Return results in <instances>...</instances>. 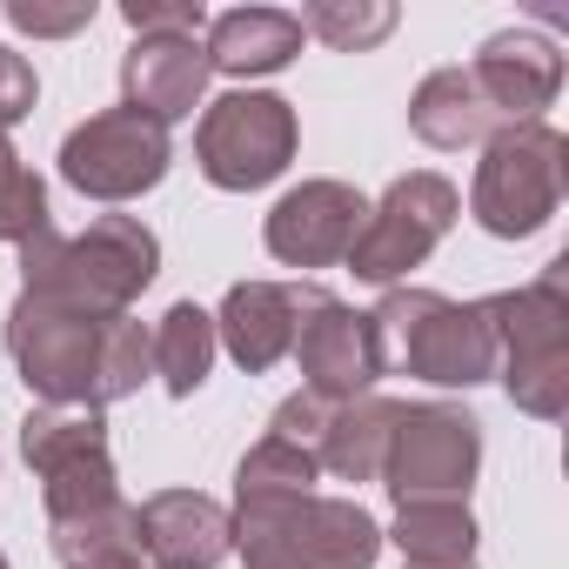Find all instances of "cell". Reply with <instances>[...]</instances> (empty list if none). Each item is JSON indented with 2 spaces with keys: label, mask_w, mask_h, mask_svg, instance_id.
Returning a JSON list of instances; mask_svg holds the SVG:
<instances>
[{
  "label": "cell",
  "mask_w": 569,
  "mask_h": 569,
  "mask_svg": "<svg viewBox=\"0 0 569 569\" xmlns=\"http://www.w3.org/2000/svg\"><path fill=\"white\" fill-rule=\"evenodd\" d=\"M316 296H322L316 281H234L221 296V316H214V342L234 356L241 376H268L296 349V329H302Z\"/></svg>",
  "instance_id": "cell-15"
},
{
  "label": "cell",
  "mask_w": 569,
  "mask_h": 569,
  "mask_svg": "<svg viewBox=\"0 0 569 569\" xmlns=\"http://www.w3.org/2000/svg\"><path fill=\"white\" fill-rule=\"evenodd\" d=\"M48 549H54L61 569L108 562V556H141V516H134V502H108V509L48 522Z\"/></svg>",
  "instance_id": "cell-24"
},
{
  "label": "cell",
  "mask_w": 569,
  "mask_h": 569,
  "mask_svg": "<svg viewBox=\"0 0 569 569\" xmlns=\"http://www.w3.org/2000/svg\"><path fill=\"white\" fill-rule=\"evenodd\" d=\"M296 21H302V34H316L336 54H369L396 34L402 14H396V0H309Z\"/></svg>",
  "instance_id": "cell-25"
},
{
  "label": "cell",
  "mask_w": 569,
  "mask_h": 569,
  "mask_svg": "<svg viewBox=\"0 0 569 569\" xmlns=\"http://www.w3.org/2000/svg\"><path fill=\"white\" fill-rule=\"evenodd\" d=\"M562 194H569V134L562 128L529 121V128H502L482 141L476 188H469V214L482 234L529 241L556 221Z\"/></svg>",
  "instance_id": "cell-5"
},
{
  "label": "cell",
  "mask_w": 569,
  "mask_h": 569,
  "mask_svg": "<svg viewBox=\"0 0 569 569\" xmlns=\"http://www.w3.org/2000/svg\"><path fill=\"white\" fill-rule=\"evenodd\" d=\"M8 356L48 409H94V356H101V322L94 316L61 309L48 296H14Z\"/></svg>",
  "instance_id": "cell-11"
},
{
  "label": "cell",
  "mask_w": 569,
  "mask_h": 569,
  "mask_svg": "<svg viewBox=\"0 0 569 569\" xmlns=\"http://www.w3.org/2000/svg\"><path fill=\"white\" fill-rule=\"evenodd\" d=\"M148 349H154V376H161V389H168L174 402H188V396L208 382L214 356H221V342H214V316H208L201 302H174V309L148 329Z\"/></svg>",
  "instance_id": "cell-21"
},
{
  "label": "cell",
  "mask_w": 569,
  "mask_h": 569,
  "mask_svg": "<svg viewBox=\"0 0 569 569\" xmlns=\"http://www.w3.org/2000/svg\"><path fill=\"white\" fill-rule=\"evenodd\" d=\"M154 569H161V562H154Z\"/></svg>",
  "instance_id": "cell-35"
},
{
  "label": "cell",
  "mask_w": 569,
  "mask_h": 569,
  "mask_svg": "<svg viewBox=\"0 0 569 569\" xmlns=\"http://www.w3.org/2000/svg\"><path fill=\"white\" fill-rule=\"evenodd\" d=\"M482 469V422L456 402H402L382 456V489L402 502H469Z\"/></svg>",
  "instance_id": "cell-8"
},
{
  "label": "cell",
  "mask_w": 569,
  "mask_h": 569,
  "mask_svg": "<svg viewBox=\"0 0 569 569\" xmlns=\"http://www.w3.org/2000/svg\"><path fill=\"white\" fill-rule=\"evenodd\" d=\"M48 228V181L34 174V168H21V154H14V141L0 134V241H28V234H41Z\"/></svg>",
  "instance_id": "cell-27"
},
{
  "label": "cell",
  "mask_w": 569,
  "mask_h": 569,
  "mask_svg": "<svg viewBox=\"0 0 569 569\" xmlns=\"http://www.w3.org/2000/svg\"><path fill=\"white\" fill-rule=\"evenodd\" d=\"M168 161H174L168 128L141 121L134 108H101L81 128H68V141H61V181L88 201H108V208L161 188Z\"/></svg>",
  "instance_id": "cell-10"
},
{
  "label": "cell",
  "mask_w": 569,
  "mask_h": 569,
  "mask_svg": "<svg viewBox=\"0 0 569 569\" xmlns=\"http://www.w3.org/2000/svg\"><path fill=\"white\" fill-rule=\"evenodd\" d=\"M362 221H369L362 188H349V181H302V188H289L268 208L261 241H268V254L281 268H336V261H349Z\"/></svg>",
  "instance_id": "cell-12"
},
{
  "label": "cell",
  "mask_w": 569,
  "mask_h": 569,
  "mask_svg": "<svg viewBox=\"0 0 569 569\" xmlns=\"http://www.w3.org/2000/svg\"><path fill=\"white\" fill-rule=\"evenodd\" d=\"M134 516H141V556H154L161 569H214L221 556H234V516L201 489H161Z\"/></svg>",
  "instance_id": "cell-17"
},
{
  "label": "cell",
  "mask_w": 569,
  "mask_h": 569,
  "mask_svg": "<svg viewBox=\"0 0 569 569\" xmlns=\"http://www.w3.org/2000/svg\"><path fill=\"white\" fill-rule=\"evenodd\" d=\"M369 329L382 376H416L436 389H476L496 376V336L482 302H449L436 289H382Z\"/></svg>",
  "instance_id": "cell-3"
},
{
  "label": "cell",
  "mask_w": 569,
  "mask_h": 569,
  "mask_svg": "<svg viewBox=\"0 0 569 569\" xmlns=\"http://www.w3.org/2000/svg\"><path fill=\"white\" fill-rule=\"evenodd\" d=\"M302 21L289 8H228L208 21V68L228 81H254V74H281L302 54Z\"/></svg>",
  "instance_id": "cell-18"
},
{
  "label": "cell",
  "mask_w": 569,
  "mask_h": 569,
  "mask_svg": "<svg viewBox=\"0 0 569 569\" xmlns=\"http://www.w3.org/2000/svg\"><path fill=\"white\" fill-rule=\"evenodd\" d=\"M81 569H148L141 556H108V562H81Z\"/></svg>",
  "instance_id": "cell-32"
},
{
  "label": "cell",
  "mask_w": 569,
  "mask_h": 569,
  "mask_svg": "<svg viewBox=\"0 0 569 569\" xmlns=\"http://www.w3.org/2000/svg\"><path fill=\"white\" fill-rule=\"evenodd\" d=\"M476 516L469 502H402L382 542L402 549V562H476Z\"/></svg>",
  "instance_id": "cell-22"
},
{
  "label": "cell",
  "mask_w": 569,
  "mask_h": 569,
  "mask_svg": "<svg viewBox=\"0 0 569 569\" xmlns=\"http://www.w3.org/2000/svg\"><path fill=\"white\" fill-rule=\"evenodd\" d=\"M469 81H476V94L489 101L496 128H529V121H542V108L562 94V54H556V41L536 34V28H502V34H489V41L476 48Z\"/></svg>",
  "instance_id": "cell-14"
},
{
  "label": "cell",
  "mask_w": 569,
  "mask_h": 569,
  "mask_svg": "<svg viewBox=\"0 0 569 569\" xmlns=\"http://www.w3.org/2000/svg\"><path fill=\"white\" fill-rule=\"evenodd\" d=\"M121 21L141 34H201L208 28V8L201 0H121Z\"/></svg>",
  "instance_id": "cell-29"
},
{
  "label": "cell",
  "mask_w": 569,
  "mask_h": 569,
  "mask_svg": "<svg viewBox=\"0 0 569 569\" xmlns=\"http://www.w3.org/2000/svg\"><path fill=\"white\" fill-rule=\"evenodd\" d=\"M409 128H416V141H429L442 154H462V148H482L489 134H502L496 114H489V101L476 94L469 68L422 74V88L409 94Z\"/></svg>",
  "instance_id": "cell-19"
},
{
  "label": "cell",
  "mask_w": 569,
  "mask_h": 569,
  "mask_svg": "<svg viewBox=\"0 0 569 569\" xmlns=\"http://www.w3.org/2000/svg\"><path fill=\"white\" fill-rule=\"evenodd\" d=\"M296 369H302V389L322 396V402H356L382 382V356H376V329L369 316H356L349 302H336L329 289L309 302L302 329H296Z\"/></svg>",
  "instance_id": "cell-13"
},
{
  "label": "cell",
  "mask_w": 569,
  "mask_h": 569,
  "mask_svg": "<svg viewBox=\"0 0 569 569\" xmlns=\"http://www.w3.org/2000/svg\"><path fill=\"white\" fill-rule=\"evenodd\" d=\"M402 569H476V562H402Z\"/></svg>",
  "instance_id": "cell-33"
},
{
  "label": "cell",
  "mask_w": 569,
  "mask_h": 569,
  "mask_svg": "<svg viewBox=\"0 0 569 569\" xmlns=\"http://www.w3.org/2000/svg\"><path fill=\"white\" fill-rule=\"evenodd\" d=\"M0 21L14 34H34V41H68L81 28H94V0H61V8H48V0H8Z\"/></svg>",
  "instance_id": "cell-28"
},
{
  "label": "cell",
  "mask_w": 569,
  "mask_h": 569,
  "mask_svg": "<svg viewBox=\"0 0 569 569\" xmlns=\"http://www.w3.org/2000/svg\"><path fill=\"white\" fill-rule=\"evenodd\" d=\"M296 108L281 94H261V88H234L221 101L201 108V128H194V168L208 174V188L221 194H254L268 181L289 174L296 161Z\"/></svg>",
  "instance_id": "cell-6"
},
{
  "label": "cell",
  "mask_w": 569,
  "mask_h": 569,
  "mask_svg": "<svg viewBox=\"0 0 569 569\" xmlns=\"http://www.w3.org/2000/svg\"><path fill=\"white\" fill-rule=\"evenodd\" d=\"M316 456L281 442V436H261L241 462H234V509L248 502H296V496H316Z\"/></svg>",
  "instance_id": "cell-23"
},
{
  "label": "cell",
  "mask_w": 569,
  "mask_h": 569,
  "mask_svg": "<svg viewBox=\"0 0 569 569\" xmlns=\"http://www.w3.org/2000/svg\"><path fill=\"white\" fill-rule=\"evenodd\" d=\"M21 456L41 476V509L48 522L88 516L121 502V476L108 456V416L101 409H28L21 416Z\"/></svg>",
  "instance_id": "cell-7"
},
{
  "label": "cell",
  "mask_w": 569,
  "mask_h": 569,
  "mask_svg": "<svg viewBox=\"0 0 569 569\" xmlns=\"http://www.w3.org/2000/svg\"><path fill=\"white\" fill-rule=\"evenodd\" d=\"M456 214H462V194H456L449 174H436V168L396 174V181L382 188V201H369V221H362V234H356V248H349L356 281L402 289V274L422 268V261L442 248V234L456 228Z\"/></svg>",
  "instance_id": "cell-9"
},
{
  "label": "cell",
  "mask_w": 569,
  "mask_h": 569,
  "mask_svg": "<svg viewBox=\"0 0 569 569\" xmlns=\"http://www.w3.org/2000/svg\"><path fill=\"white\" fill-rule=\"evenodd\" d=\"M482 316L509 402L536 422H556L569 409V254H556L522 289L482 296Z\"/></svg>",
  "instance_id": "cell-2"
},
{
  "label": "cell",
  "mask_w": 569,
  "mask_h": 569,
  "mask_svg": "<svg viewBox=\"0 0 569 569\" xmlns=\"http://www.w3.org/2000/svg\"><path fill=\"white\" fill-rule=\"evenodd\" d=\"M402 402L389 396H356V402H336L329 409V429L316 442V469H329L336 482H376L382 476V456H389V429H396Z\"/></svg>",
  "instance_id": "cell-20"
},
{
  "label": "cell",
  "mask_w": 569,
  "mask_h": 569,
  "mask_svg": "<svg viewBox=\"0 0 569 569\" xmlns=\"http://www.w3.org/2000/svg\"><path fill=\"white\" fill-rule=\"evenodd\" d=\"M34 101H41V81H34L28 54H14L8 41H0V134H8L14 121H28Z\"/></svg>",
  "instance_id": "cell-31"
},
{
  "label": "cell",
  "mask_w": 569,
  "mask_h": 569,
  "mask_svg": "<svg viewBox=\"0 0 569 569\" xmlns=\"http://www.w3.org/2000/svg\"><path fill=\"white\" fill-rule=\"evenodd\" d=\"M154 274H161V241L141 214H94L81 234H61L48 221L41 234L21 241V296H48L94 322L128 316Z\"/></svg>",
  "instance_id": "cell-1"
},
{
  "label": "cell",
  "mask_w": 569,
  "mask_h": 569,
  "mask_svg": "<svg viewBox=\"0 0 569 569\" xmlns=\"http://www.w3.org/2000/svg\"><path fill=\"white\" fill-rule=\"evenodd\" d=\"M329 409L336 402H322V396H309V389H296L289 402L274 409V422H268V436H281V442H296V449H309L316 456V442H322V429H329Z\"/></svg>",
  "instance_id": "cell-30"
},
{
  "label": "cell",
  "mask_w": 569,
  "mask_h": 569,
  "mask_svg": "<svg viewBox=\"0 0 569 569\" xmlns=\"http://www.w3.org/2000/svg\"><path fill=\"white\" fill-rule=\"evenodd\" d=\"M228 516L241 569H376L382 556V522L356 496L248 502Z\"/></svg>",
  "instance_id": "cell-4"
},
{
  "label": "cell",
  "mask_w": 569,
  "mask_h": 569,
  "mask_svg": "<svg viewBox=\"0 0 569 569\" xmlns=\"http://www.w3.org/2000/svg\"><path fill=\"white\" fill-rule=\"evenodd\" d=\"M148 376H154L148 329H141L134 316H108V322H101V356H94V409L134 396Z\"/></svg>",
  "instance_id": "cell-26"
},
{
  "label": "cell",
  "mask_w": 569,
  "mask_h": 569,
  "mask_svg": "<svg viewBox=\"0 0 569 569\" xmlns=\"http://www.w3.org/2000/svg\"><path fill=\"white\" fill-rule=\"evenodd\" d=\"M208 81H214V68H208L201 34H141L121 54V108H134L154 128L188 121L201 108Z\"/></svg>",
  "instance_id": "cell-16"
},
{
  "label": "cell",
  "mask_w": 569,
  "mask_h": 569,
  "mask_svg": "<svg viewBox=\"0 0 569 569\" xmlns=\"http://www.w3.org/2000/svg\"><path fill=\"white\" fill-rule=\"evenodd\" d=\"M0 569H8V549H0Z\"/></svg>",
  "instance_id": "cell-34"
}]
</instances>
